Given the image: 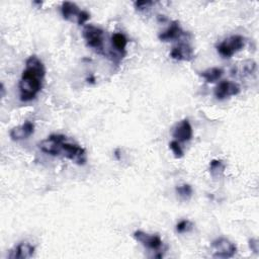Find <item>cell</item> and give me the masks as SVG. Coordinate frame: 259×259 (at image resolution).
Instances as JSON below:
<instances>
[{
	"label": "cell",
	"instance_id": "1",
	"mask_svg": "<svg viewBox=\"0 0 259 259\" xmlns=\"http://www.w3.org/2000/svg\"><path fill=\"white\" fill-rule=\"evenodd\" d=\"M46 74L44 63L32 55L25 62V69L22 71L19 81V97L23 102L33 100L42 87V80Z\"/></svg>",
	"mask_w": 259,
	"mask_h": 259
},
{
	"label": "cell",
	"instance_id": "2",
	"mask_svg": "<svg viewBox=\"0 0 259 259\" xmlns=\"http://www.w3.org/2000/svg\"><path fill=\"white\" fill-rule=\"evenodd\" d=\"M83 38L86 45L98 54L103 53L104 48V32L103 30L93 24H87L82 31Z\"/></svg>",
	"mask_w": 259,
	"mask_h": 259
},
{
	"label": "cell",
	"instance_id": "3",
	"mask_svg": "<svg viewBox=\"0 0 259 259\" xmlns=\"http://www.w3.org/2000/svg\"><path fill=\"white\" fill-rule=\"evenodd\" d=\"M245 37L239 34H235L219 44L217 46V50L223 58H231L233 55L240 52L245 47Z\"/></svg>",
	"mask_w": 259,
	"mask_h": 259
},
{
	"label": "cell",
	"instance_id": "4",
	"mask_svg": "<svg viewBox=\"0 0 259 259\" xmlns=\"http://www.w3.org/2000/svg\"><path fill=\"white\" fill-rule=\"evenodd\" d=\"M67 140V137L61 134H54L42 140L38 144V148L41 152L51 156H61L62 145Z\"/></svg>",
	"mask_w": 259,
	"mask_h": 259
},
{
	"label": "cell",
	"instance_id": "5",
	"mask_svg": "<svg viewBox=\"0 0 259 259\" xmlns=\"http://www.w3.org/2000/svg\"><path fill=\"white\" fill-rule=\"evenodd\" d=\"M61 155L78 165H84L86 162L85 149L77 144L68 142V139L62 145Z\"/></svg>",
	"mask_w": 259,
	"mask_h": 259
},
{
	"label": "cell",
	"instance_id": "6",
	"mask_svg": "<svg viewBox=\"0 0 259 259\" xmlns=\"http://www.w3.org/2000/svg\"><path fill=\"white\" fill-rule=\"evenodd\" d=\"M61 12L64 19L76 21L78 25H83L87 20V12L85 10H80L73 2H63L61 5Z\"/></svg>",
	"mask_w": 259,
	"mask_h": 259
},
{
	"label": "cell",
	"instance_id": "7",
	"mask_svg": "<svg viewBox=\"0 0 259 259\" xmlns=\"http://www.w3.org/2000/svg\"><path fill=\"white\" fill-rule=\"evenodd\" d=\"M211 247L213 249L214 258H231L237 252V246L226 238H219L212 241Z\"/></svg>",
	"mask_w": 259,
	"mask_h": 259
},
{
	"label": "cell",
	"instance_id": "8",
	"mask_svg": "<svg viewBox=\"0 0 259 259\" xmlns=\"http://www.w3.org/2000/svg\"><path fill=\"white\" fill-rule=\"evenodd\" d=\"M133 236L138 242H140L143 246H145L148 249L158 251L163 247V241L157 234L151 235L139 230L134 232Z\"/></svg>",
	"mask_w": 259,
	"mask_h": 259
},
{
	"label": "cell",
	"instance_id": "9",
	"mask_svg": "<svg viewBox=\"0 0 259 259\" xmlns=\"http://www.w3.org/2000/svg\"><path fill=\"white\" fill-rule=\"evenodd\" d=\"M241 88L237 83L232 81H222L215 86L213 94L218 99H225L239 94Z\"/></svg>",
	"mask_w": 259,
	"mask_h": 259
},
{
	"label": "cell",
	"instance_id": "10",
	"mask_svg": "<svg viewBox=\"0 0 259 259\" xmlns=\"http://www.w3.org/2000/svg\"><path fill=\"white\" fill-rule=\"evenodd\" d=\"M170 57L176 61H192L195 58L193 48L188 44H179L172 48Z\"/></svg>",
	"mask_w": 259,
	"mask_h": 259
},
{
	"label": "cell",
	"instance_id": "11",
	"mask_svg": "<svg viewBox=\"0 0 259 259\" xmlns=\"http://www.w3.org/2000/svg\"><path fill=\"white\" fill-rule=\"evenodd\" d=\"M33 132H34V123L29 120H26L21 125L14 126L13 128H11L9 136L13 141H20L30 137L33 134Z\"/></svg>",
	"mask_w": 259,
	"mask_h": 259
},
{
	"label": "cell",
	"instance_id": "12",
	"mask_svg": "<svg viewBox=\"0 0 259 259\" xmlns=\"http://www.w3.org/2000/svg\"><path fill=\"white\" fill-rule=\"evenodd\" d=\"M192 126L188 119L181 120L173 131V138L178 142H188L192 138Z\"/></svg>",
	"mask_w": 259,
	"mask_h": 259
},
{
	"label": "cell",
	"instance_id": "13",
	"mask_svg": "<svg viewBox=\"0 0 259 259\" xmlns=\"http://www.w3.org/2000/svg\"><path fill=\"white\" fill-rule=\"evenodd\" d=\"M33 253L34 247L31 244L27 242H21L10 251L7 257L9 259H27L32 257Z\"/></svg>",
	"mask_w": 259,
	"mask_h": 259
},
{
	"label": "cell",
	"instance_id": "14",
	"mask_svg": "<svg viewBox=\"0 0 259 259\" xmlns=\"http://www.w3.org/2000/svg\"><path fill=\"white\" fill-rule=\"evenodd\" d=\"M183 34H184V31L182 30L179 22L175 20V21H172L170 26L166 30L161 32L158 35V37L162 41H170V40H176L180 38Z\"/></svg>",
	"mask_w": 259,
	"mask_h": 259
},
{
	"label": "cell",
	"instance_id": "15",
	"mask_svg": "<svg viewBox=\"0 0 259 259\" xmlns=\"http://www.w3.org/2000/svg\"><path fill=\"white\" fill-rule=\"evenodd\" d=\"M224 74V71L222 68L219 67H212L208 68L200 73V76L207 82V83H213L218 81Z\"/></svg>",
	"mask_w": 259,
	"mask_h": 259
},
{
	"label": "cell",
	"instance_id": "16",
	"mask_svg": "<svg viewBox=\"0 0 259 259\" xmlns=\"http://www.w3.org/2000/svg\"><path fill=\"white\" fill-rule=\"evenodd\" d=\"M111 42L113 48L120 54H124L127 45V38L121 32H115L111 36Z\"/></svg>",
	"mask_w": 259,
	"mask_h": 259
},
{
	"label": "cell",
	"instance_id": "17",
	"mask_svg": "<svg viewBox=\"0 0 259 259\" xmlns=\"http://www.w3.org/2000/svg\"><path fill=\"white\" fill-rule=\"evenodd\" d=\"M225 168H226V165L222 160L213 159L209 163V173L214 178L221 177L225 171Z\"/></svg>",
	"mask_w": 259,
	"mask_h": 259
},
{
	"label": "cell",
	"instance_id": "18",
	"mask_svg": "<svg viewBox=\"0 0 259 259\" xmlns=\"http://www.w3.org/2000/svg\"><path fill=\"white\" fill-rule=\"evenodd\" d=\"M192 187L189 184H182L176 187V193L182 199H189L192 196Z\"/></svg>",
	"mask_w": 259,
	"mask_h": 259
},
{
	"label": "cell",
	"instance_id": "19",
	"mask_svg": "<svg viewBox=\"0 0 259 259\" xmlns=\"http://www.w3.org/2000/svg\"><path fill=\"white\" fill-rule=\"evenodd\" d=\"M193 228V224L188 220H182L176 225V232L179 234L186 233L191 231Z\"/></svg>",
	"mask_w": 259,
	"mask_h": 259
},
{
	"label": "cell",
	"instance_id": "20",
	"mask_svg": "<svg viewBox=\"0 0 259 259\" xmlns=\"http://www.w3.org/2000/svg\"><path fill=\"white\" fill-rule=\"evenodd\" d=\"M169 148L171 149V151L174 154L175 158L179 159V158L183 157V150H182V148H181V146H180L178 141H176V140L171 141L170 144H169Z\"/></svg>",
	"mask_w": 259,
	"mask_h": 259
},
{
	"label": "cell",
	"instance_id": "21",
	"mask_svg": "<svg viewBox=\"0 0 259 259\" xmlns=\"http://www.w3.org/2000/svg\"><path fill=\"white\" fill-rule=\"evenodd\" d=\"M154 4L153 1H148V0H141V1H136L134 3V6L137 10L139 11H143L147 8H150L152 5Z\"/></svg>",
	"mask_w": 259,
	"mask_h": 259
},
{
	"label": "cell",
	"instance_id": "22",
	"mask_svg": "<svg viewBox=\"0 0 259 259\" xmlns=\"http://www.w3.org/2000/svg\"><path fill=\"white\" fill-rule=\"evenodd\" d=\"M249 247L250 249L255 252V253H258V250H259V243H258V240L257 239H250L249 240Z\"/></svg>",
	"mask_w": 259,
	"mask_h": 259
},
{
	"label": "cell",
	"instance_id": "23",
	"mask_svg": "<svg viewBox=\"0 0 259 259\" xmlns=\"http://www.w3.org/2000/svg\"><path fill=\"white\" fill-rule=\"evenodd\" d=\"M1 92H2L1 96L3 97V96H4V92H5V89H4V85H3V84H1Z\"/></svg>",
	"mask_w": 259,
	"mask_h": 259
}]
</instances>
